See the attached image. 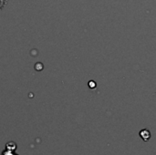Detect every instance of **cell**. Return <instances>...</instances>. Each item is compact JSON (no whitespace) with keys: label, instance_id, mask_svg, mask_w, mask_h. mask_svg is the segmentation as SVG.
<instances>
[{"label":"cell","instance_id":"obj_3","mask_svg":"<svg viewBox=\"0 0 156 155\" xmlns=\"http://www.w3.org/2000/svg\"><path fill=\"white\" fill-rule=\"evenodd\" d=\"M89 86H90V89H94V88L96 87V84L94 83V81H93V80H90V83H89Z\"/></svg>","mask_w":156,"mask_h":155},{"label":"cell","instance_id":"obj_4","mask_svg":"<svg viewBox=\"0 0 156 155\" xmlns=\"http://www.w3.org/2000/svg\"><path fill=\"white\" fill-rule=\"evenodd\" d=\"M5 3V0H0V9L4 6Z\"/></svg>","mask_w":156,"mask_h":155},{"label":"cell","instance_id":"obj_5","mask_svg":"<svg viewBox=\"0 0 156 155\" xmlns=\"http://www.w3.org/2000/svg\"><path fill=\"white\" fill-rule=\"evenodd\" d=\"M14 155H17V154H16V153H14Z\"/></svg>","mask_w":156,"mask_h":155},{"label":"cell","instance_id":"obj_2","mask_svg":"<svg viewBox=\"0 0 156 155\" xmlns=\"http://www.w3.org/2000/svg\"><path fill=\"white\" fill-rule=\"evenodd\" d=\"M5 149L6 150H9V151H12V152H16V143L14 142H9L5 144Z\"/></svg>","mask_w":156,"mask_h":155},{"label":"cell","instance_id":"obj_1","mask_svg":"<svg viewBox=\"0 0 156 155\" xmlns=\"http://www.w3.org/2000/svg\"><path fill=\"white\" fill-rule=\"evenodd\" d=\"M139 135H140V138H141L144 142H148V141L151 139L152 133H151V132H150L148 129H144V130L140 131Z\"/></svg>","mask_w":156,"mask_h":155}]
</instances>
